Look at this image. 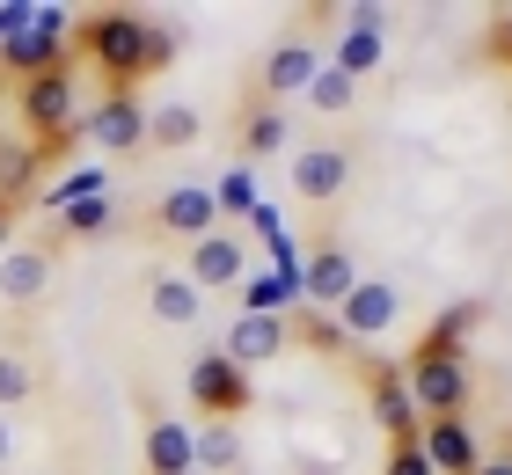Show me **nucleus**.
I'll list each match as a JSON object with an SVG mask.
<instances>
[{"label":"nucleus","instance_id":"obj_1","mask_svg":"<svg viewBox=\"0 0 512 475\" xmlns=\"http://www.w3.org/2000/svg\"><path fill=\"white\" fill-rule=\"evenodd\" d=\"M74 44H81L88 59H96V74H110V88H132L139 74H147L154 22H147V15H125V8H110V15H81V22H74Z\"/></svg>","mask_w":512,"mask_h":475},{"label":"nucleus","instance_id":"obj_2","mask_svg":"<svg viewBox=\"0 0 512 475\" xmlns=\"http://www.w3.org/2000/svg\"><path fill=\"white\" fill-rule=\"evenodd\" d=\"M403 380H410L417 417H461V410H469V359H461V344L425 337L403 359Z\"/></svg>","mask_w":512,"mask_h":475},{"label":"nucleus","instance_id":"obj_3","mask_svg":"<svg viewBox=\"0 0 512 475\" xmlns=\"http://www.w3.org/2000/svg\"><path fill=\"white\" fill-rule=\"evenodd\" d=\"M22 110V132H30L37 154H52L66 132H81V103H74V66H52V74H30L15 95Z\"/></svg>","mask_w":512,"mask_h":475},{"label":"nucleus","instance_id":"obj_4","mask_svg":"<svg viewBox=\"0 0 512 475\" xmlns=\"http://www.w3.org/2000/svg\"><path fill=\"white\" fill-rule=\"evenodd\" d=\"M183 388H191V410H198V417H213V424H235L249 402H256V380H249L235 359H227V351H198Z\"/></svg>","mask_w":512,"mask_h":475},{"label":"nucleus","instance_id":"obj_5","mask_svg":"<svg viewBox=\"0 0 512 475\" xmlns=\"http://www.w3.org/2000/svg\"><path fill=\"white\" fill-rule=\"evenodd\" d=\"M81 132L96 139L103 154H132V147H147V103H139V88H110L96 110H81Z\"/></svg>","mask_w":512,"mask_h":475},{"label":"nucleus","instance_id":"obj_6","mask_svg":"<svg viewBox=\"0 0 512 475\" xmlns=\"http://www.w3.org/2000/svg\"><path fill=\"white\" fill-rule=\"evenodd\" d=\"M352 285H359V264H352L344 242H315L308 256H300V307H315V315L330 307V315H337Z\"/></svg>","mask_w":512,"mask_h":475},{"label":"nucleus","instance_id":"obj_7","mask_svg":"<svg viewBox=\"0 0 512 475\" xmlns=\"http://www.w3.org/2000/svg\"><path fill=\"white\" fill-rule=\"evenodd\" d=\"M330 322H337L352 344H366V337H388V329L403 322V293H395L388 278H359L352 293H344V307H337Z\"/></svg>","mask_w":512,"mask_h":475},{"label":"nucleus","instance_id":"obj_8","mask_svg":"<svg viewBox=\"0 0 512 475\" xmlns=\"http://www.w3.org/2000/svg\"><path fill=\"white\" fill-rule=\"evenodd\" d=\"M183 278H191L198 293H227V285H242L249 278V242H242V234H227V227H213L205 242H191Z\"/></svg>","mask_w":512,"mask_h":475},{"label":"nucleus","instance_id":"obj_9","mask_svg":"<svg viewBox=\"0 0 512 475\" xmlns=\"http://www.w3.org/2000/svg\"><path fill=\"white\" fill-rule=\"evenodd\" d=\"M315 74H322V44L308 30H286L264 52V74H256V81H264V103H278V95H308Z\"/></svg>","mask_w":512,"mask_h":475},{"label":"nucleus","instance_id":"obj_10","mask_svg":"<svg viewBox=\"0 0 512 475\" xmlns=\"http://www.w3.org/2000/svg\"><path fill=\"white\" fill-rule=\"evenodd\" d=\"M366 410H374V424L388 432V446H403V439L425 432V417H417V402H410L403 366H366Z\"/></svg>","mask_w":512,"mask_h":475},{"label":"nucleus","instance_id":"obj_11","mask_svg":"<svg viewBox=\"0 0 512 475\" xmlns=\"http://www.w3.org/2000/svg\"><path fill=\"white\" fill-rule=\"evenodd\" d=\"M154 227L169 234V242H205V234L220 227L213 183H176V190H161V205H154Z\"/></svg>","mask_w":512,"mask_h":475},{"label":"nucleus","instance_id":"obj_12","mask_svg":"<svg viewBox=\"0 0 512 475\" xmlns=\"http://www.w3.org/2000/svg\"><path fill=\"white\" fill-rule=\"evenodd\" d=\"M344 183H352V154L330 147V139H315V147H300V154H293V198L330 205Z\"/></svg>","mask_w":512,"mask_h":475},{"label":"nucleus","instance_id":"obj_13","mask_svg":"<svg viewBox=\"0 0 512 475\" xmlns=\"http://www.w3.org/2000/svg\"><path fill=\"white\" fill-rule=\"evenodd\" d=\"M286 344H293V322H286V315H235V322H227V344H220V351L249 373V366H271Z\"/></svg>","mask_w":512,"mask_h":475},{"label":"nucleus","instance_id":"obj_14","mask_svg":"<svg viewBox=\"0 0 512 475\" xmlns=\"http://www.w3.org/2000/svg\"><path fill=\"white\" fill-rule=\"evenodd\" d=\"M417 446H425V461L432 475H476V432H469V417H425V432H417Z\"/></svg>","mask_w":512,"mask_h":475},{"label":"nucleus","instance_id":"obj_15","mask_svg":"<svg viewBox=\"0 0 512 475\" xmlns=\"http://www.w3.org/2000/svg\"><path fill=\"white\" fill-rule=\"evenodd\" d=\"M44 285H52V249L44 242H15L8 256H0V300L8 307H30Z\"/></svg>","mask_w":512,"mask_h":475},{"label":"nucleus","instance_id":"obj_16","mask_svg":"<svg viewBox=\"0 0 512 475\" xmlns=\"http://www.w3.org/2000/svg\"><path fill=\"white\" fill-rule=\"evenodd\" d=\"M147 307H154L169 329H191V322L205 315V293H198L183 271H154V278H147Z\"/></svg>","mask_w":512,"mask_h":475},{"label":"nucleus","instance_id":"obj_17","mask_svg":"<svg viewBox=\"0 0 512 475\" xmlns=\"http://www.w3.org/2000/svg\"><path fill=\"white\" fill-rule=\"evenodd\" d=\"M198 132H205V110H198V103H183V95H176V103H154V110H147V139H154L161 154L198 147Z\"/></svg>","mask_w":512,"mask_h":475},{"label":"nucleus","instance_id":"obj_18","mask_svg":"<svg viewBox=\"0 0 512 475\" xmlns=\"http://www.w3.org/2000/svg\"><path fill=\"white\" fill-rule=\"evenodd\" d=\"M286 110H278V103H249L242 110V169H256V161H271L278 147H286Z\"/></svg>","mask_w":512,"mask_h":475},{"label":"nucleus","instance_id":"obj_19","mask_svg":"<svg viewBox=\"0 0 512 475\" xmlns=\"http://www.w3.org/2000/svg\"><path fill=\"white\" fill-rule=\"evenodd\" d=\"M191 468L198 475H235L242 468V432L235 424H198L191 432Z\"/></svg>","mask_w":512,"mask_h":475},{"label":"nucleus","instance_id":"obj_20","mask_svg":"<svg viewBox=\"0 0 512 475\" xmlns=\"http://www.w3.org/2000/svg\"><path fill=\"white\" fill-rule=\"evenodd\" d=\"M147 468H154V475H198V468H191V424L154 417V424H147Z\"/></svg>","mask_w":512,"mask_h":475},{"label":"nucleus","instance_id":"obj_21","mask_svg":"<svg viewBox=\"0 0 512 475\" xmlns=\"http://www.w3.org/2000/svg\"><path fill=\"white\" fill-rule=\"evenodd\" d=\"M235 293H242V315H293L300 307V285L278 278V271H249Z\"/></svg>","mask_w":512,"mask_h":475},{"label":"nucleus","instance_id":"obj_22","mask_svg":"<svg viewBox=\"0 0 512 475\" xmlns=\"http://www.w3.org/2000/svg\"><path fill=\"white\" fill-rule=\"evenodd\" d=\"M388 59V37H374V30H337V44H330V66L337 74H374V66Z\"/></svg>","mask_w":512,"mask_h":475},{"label":"nucleus","instance_id":"obj_23","mask_svg":"<svg viewBox=\"0 0 512 475\" xmlns=\"http://www.w3.org/2000/svg\"><path fill=\"white\" fill-rule=\"evenodd\" d=\"M37 359L30 351H0V410H22V402H37Z\"/></svg>","mask_w":512,"mask_h":475},{"label":"nucleus","instance_id":"obj_24","mask_svg":"<svg viewBox=\"0 0 512 475\" xmlns=\"http://www.w3.org/2000/svg\"><path fill=\"white\" fill-rule=\"evenodd\" d=\"M37 147H30V139H22V147H0V198H8V205H22V198H30V190H37Z\"/></svg>","mask_w":512,"mask_h":475},{"label":"nucleus","instance_id":"obj_25","mask_svg":"<svg viewBox=\"0 0 512 475\" xmlns=\"http://www.w3.org/2000/svg\"><path fill=\"white\" fill-rule=\"evenodd\" d=\"M103 190H110L103 169H74V176H59L52 190H37V205L44 212H66V205H81V198H103Z\"/></svg>","mask_w":512,"mask_h":475},{"label":"nucleus","instance_id":"obj_26","mask_svg":"<svg viewBox=\"0 0 512 475\" xmlns=\"http://www.w3.org/2000/svg\"><path fill=\"white\" fill-rule=\"evenodd\" d=\"M213 205H220V212H235V220H249V212L264 205V190H256V169H242V161H235V169L213 183Z\"/></svg>","mask_w":512,"mask_h":475},{"label":"nucleus","instance_id":"obj_27","mask_svg":"<svg viewBox=\"0 0 512 475\" xmlns=\"http://www.w3.org/2000/svg\"><path fill=\"white\" fill-rule=\"evenodd\" d=\"M352 95H359V81H352V74H337V66L322 59V74L308 81V103H315L322 117H344V110H352Z\"/></svg>","mask_w":512,"mask_h":475},{"label":"nucleus","instance_id":"obj_28","mask_svg":"<svg viewBox=\"0 0 512 475\" xmlns=\"http://www.w3.org/2000/svg\"><path fill=\"white\" fill-rule=\"evenodd\" d=\"M110 220H118V205H110V190H103V198H81V205H66V212H59V234L88 242V234H103Z\"/></svg>","mask_w":512,"mask_h":475},{"label":"nucleus","instance_id":"obj_29","mask_svg":"<svg viewBox=\"0 0 512 475\" xmlns=\"http://www.w3.org/2000/svg\"><path fill=\"white\" fill-rule=\"evenodd\" d=\"M344 15V30H374V37H388V8H374V0H352V8H337Z\"/></svg>","mask_w":512,"mask_h":475},{"label":"nucleus","instance_id":"obj_30","mask_svg":"<svg viewBox=\"0 0 512 475\" xmlns=\"http://www.w3.org/2000/svg\"><path fill=\"white\" fill-rule=\"evenodd\" d=\"M388 475H432V461H425V446H417V439H403V446H388Z\"/></svg>","mask_w":512,"mask_h":475},{"label":"nucleus","instance_id":"obj_31","mask_svg":"<svg viewBox=\"0 0 512 475\" xmlns=\"http://www.w3.org/2000/svg\"><path fill=\"white\" fill-rule=\"evenodd\" d=\"M249 227H256V242H278V234H286V212H278V205H256Z\"/></svg>","mask_w":512,"mask_h":475},{"label":"nucleus","instance_id":"obj_32","mask_svg":"<svg viewBox=\"0 0 512 475\" xmlns=\"http://www.w3.org/2000/svg\"><path fill=\"white\" fill-rule=\"evenodd\" d=\"M491 52H498V59H505V66H512V8H505V15H498V22H491Z\"/></svg>","mask_w":512,"mask_h":475},{"label":"nucleus","instance_id":"obj_33","mask_svg":"<svg viewBox=\"0 0 512 475\" xmlns=\"http://www.w3.org/2000/svg\"><path fill=\"white\" fill-rule=\"evenodd\" d=\"M15 220H22V205H8V198H0V256L15 249Z\"/></svg>","mask_w":512,"mask_h":475},{"label":"nucleus","instance_id":"obj_34","mask_svg":"<svg viewBox=\"0 0 512 475\" xmlns=\"http://www.w3.org/2000/svg\"><path fill=\"white\" fill-rule=\"evenodd\" d=\"M8 454H15V424L0 417V461H8Z\"/></svg>","mask_w":512,"mask_h":475},{"label":"nucleus","instance_id":"obj_35","mask_svg":"<svg viewBox=\"0 0 512 475\" xmlns=\"http://www.w3.org/2000/svg\"><path fill=\"white\" fill-rule=\"evenodd\" d=\"M476 475H512V454L505 461H476Z\"/></svg>","mask_w":512,"mask_h":475},{"label":"nucleus","instance_id":"obj_36","mask_svg":"<svg viewBox=\"0 0 512 475\" xmlns=\"http://www.w3.org/2000/svg\"><path fill=\"white\" fill-rule=\"evenodd\" d=\"M235 475H256V468H235Z\"/></svg>","mask_w":512,"mask_h":475}]
</instances>
